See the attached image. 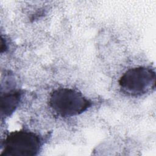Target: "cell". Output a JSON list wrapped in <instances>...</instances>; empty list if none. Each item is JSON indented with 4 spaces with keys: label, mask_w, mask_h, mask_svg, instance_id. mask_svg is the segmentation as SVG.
<instances>
[{
    "label": "cell",
    "mask_w": 156,
    "mask_h": 156,
    "mask_svg": "<svg viewBox=\"0 0 156 156\" xmlns=\"http://www.w3.org/2000/svg\"><path fill=\"white\" fill-rule=\"evenodd\" d=\"M49 105L59 116L71 117L87 111L91 106L92 102L77 90L60 88L51 93Z\"/></svg>",
    "instance_id": "obj_1"
},
{
    "label": "cell",
    "mask_w": 156,
    "mask_h": 156,
    "mask_svg": "<svg viewBox=\"0 0 156 156\" xmlns=\"http://www.w3.org/2000/svg\"><path fill=\"white\" fill-rule=\"evenodd\" d=\"M42 136L27 130L8 133L1 143L4 156H34L38 155L44 143Z\"/></svg>",
    "instance_id": "obj_2"
},
{
    "label": "cell",
    "mask_w": 156,
    "mask_h": 156,
    "mask_svg": "<svg viewBox=\"0 0 156 156\" xmlns=\"http://www.w3.org/2000/svg\"><path fill=\"white\" fill-rule=\"evenodd\" d=\"M155 72L150 66H140L127 70L119 78L121 90L130 96H141L155 89Z\"/></svg>",
    "instance_id": "obj_3"
},
{
    "label": "cell",
    "mask_w": 156,
    "mask_h": 156,
    "mask_svg": "<svg viewBox=\"0 0 156 156\" xmlns=\"http://www.w3.org/2000/svg\"><path fill=\"white\" fill-rule=\"evenodd\" d=\"M22 96L20 90L12 89L1 93V116L2 118L10 116L18 106Z\"/></svg>",
    "instance_id": "obj_4"
}]
</instances>
